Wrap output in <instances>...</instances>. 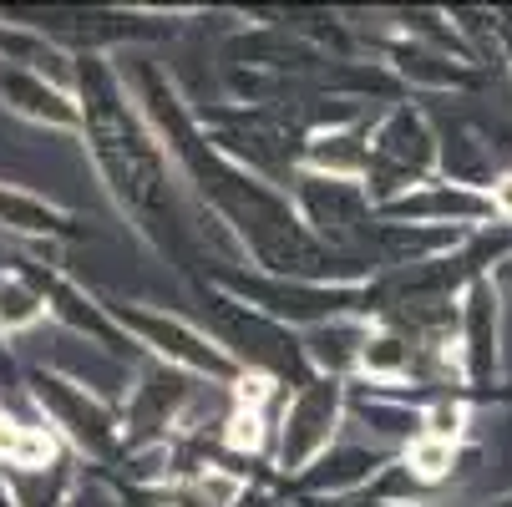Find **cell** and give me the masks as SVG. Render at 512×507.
I'll use <instances>...</instances> for the list:
<instances>
[{"mask_svg":"<svg viewBox=\"0 0 512 507\" xmlns=\"http://www.w3.org/2000/svg\"><path fill=\"white\" fill-rule=\"evenodd\" d=\"M71 82H77V102H82V142L97 163L107 198L148 249L183 259L188 224L173 198V158L148 127V117L137 112L122 71L102 51L97 56L77 51L71 56Z\"/></svg>","mask_w":512,"mask_h":507,"instance_id":"obj_1","label":"cell"},{"mask_svg":"<svg viewBox=\"0 0 512 507\" xmlns=\"http://www.w3.org/2000/svg\"><path fill=\"white\" fill-rule=\"evenodd\" d=\"M26 396L41 411V426L66 452H77L97 467L127 457L122 406H112L102 391L82 386L77 376H61V371H26Z\"/></svg>","mask_w":512,"mask_h":507,"instance_id":"obj_2","label":"cell"},{"mask_svg":"<svg viewBox=\"0 0 512 507\" xmlns=\"http://www.w3.org/2000/svg\"><path fill=\"white\" fill-rule=\"evenodd\" d=\"M213 289L244 300L249 310L269 315L284 330H315L345 315L371 320V295L365 284H305V279H274V274H244V269H218Z\"/></svg>","mask_w":512,"mask_h":507,"instance_id":"obj_3","label":"cell"},{"mask_svg":"<svg viewBox=\"0 0 512 507\" xmlns=\"http://www.w3.org/2000/svg\"><path fill=\"white\" fill-rule=\"evenodd\" d=\"M112 320L127 330L132 345H142L158 366L168 371H183L193 381H208V386H234L244 376L239 360L218 345L213 335H203L198 325H188L183 315H168V310H153V305H137V300H107Z\"/></svg>","mask_w":512,"mask_h":507,"instance_id":"obj_4","label":"cell"},{"mask_svg":"<svg viewBox=\"0 0 512 507\" xmlns=\"http://www.w3.org/2000/svg\"><path fill=\"white\" fill-rule=\"evenodd\" d=\"M442 148H436V127L421 107L396 102L376 127H371V163H365V193L376 208L416 193L421 183L436 178Z\"/></svg>","mask_w":512,"mask_h":507,"instance_id":"obj_5","label":"cell"},{"mask_svg":"<svg viewBox=\"0 0 512 507\" xmlns=\"http://www.w3.org/2000/svg\"><path fill=\"white\" fill-rule=\"evenodd\" d=\"M345 406H350V381L335 376H310L300 391H289L274 421V472L300 482L335 447Z\"/></svg>","mask_w":512,"mask_h":507,"instance_id":"obj_6","label":"cell"},{"mask_svg":"<svg viewBox=\"0 0 512 507\" xmlns=\"http://www.w3.org/2000/svg\"><path fill=\"white\" fill-rule=\"evenodd\" d=\"M208 320H213V340L224 345L244 371H259V376H274V381H295V391L315 376L295 330L274 325L269 315L249 310L244 300L224 295V289H213V284H208Z\"/></svg>","mask_w":512,"mask_h":507,"instance_id":"obj_7","label":"cell"},{"mask_svg":"<svg viewBox=\"0 0 512 507\" xmlns=\"http://www.w3.org/2000/svg\"><path fill=\"white\" fill-rule=\"evenodd\" d=\"M289 198H295L305 229H310L320 244L340 249V254H350V239H360V234L371 239L376 224H381V213H376L371 193H365V183L320 178V173H305V168H300L295 178H289Z\"/></svg>","mask_w":512,"mask_h":507,"instance_id":"obj_8","label":"cell"},{"mask_svg":"<svg viewBox=\"0 0 512 507\" xmlns=\"http://www.w3.org/2000/svg\"><path fill=\"white\" fill-rule=\"evenodd\" d=\"M457 320V376L472 396H487L502 381V284L497 274L472 279L462 289Z\"/></svg>","mask_w":512,"mask_h":507,"instance_id":"obj_9","label":"cell"},{"mask_svg":"<svg viewBox=\"0 0 512 507\" xmlns=\"http://www.w3.org/2000/svg\"><path fill=\"white\" fill-rule=\"evenodd\" d=\"M41 295H46V310H51V320H61L71 335H87L92 345H102L107 355H132V340H127V330L112 320V310H107V300L102 295H92V289H82L71 274H61V269H41V264H31V259H11Z\"/></svg>","mask_w":512,"mask_h":507,"instance_id":"obj_10","label":"cell"},{"mask_svg":"<svg viewBox=\"0 0 512 507\" xmlns=\"http://www.w3.org/2000/svg\"><path fill=\"white\" fill-rule=\"evenodd\" d=\"M376 213L386 224H421V229H487V224H497L487 193L447 183V178H431L416 193H406V198H396Z\"/></svg>","mask_w":512,"mask_h":507,"instance_id":"obj_11","label":"cell"},{"mask_svg":"<svg viewBox=\"0 0 512 507\" xmlns=\"http://www.w3.org/2000/svg\"><path fill=\"white\" fill-rule=\"evenodd\" d=\"M0 107L36 122V127H51V132H71L82 137V102L66 82L46 77V71H31V66H0Z\"/></svg>","mask_w":512,"mask_h":507,"instance_id":"obj_12","label":"cell"},{"mask_svg":"<svg viewBox=\"0 0 512 507\" xmlns=\"http://www.w3.org/2000/svg\"><path fill=\"white\" fill-rule=\"evenodd\" d=\"M386 467H391V452H381V447L335 442V447L300 477V487H305V502H310V497H355V492H371Z\"/></svg>","mask_w":512,"mask_h":507,"instance_id":"obj_13","label":"cell"},{"mask_svg":"<svg viewBox=\"0 0 512 507\" xmlns=\"http://www.w3.org/2000/svg\"><path fill=\"white\" fill-rule=\"evenodd\" d=\"M386 71L401 87H426V92H472L482 71L467 61H452L447 51H431L426 41H391L386 46Z\"/></svg>","mask_w":512,"mask_h":507,"instance_id":"obj_14","label":"cell"},{"mask_svg":"<svg viewBox=\"0 0 512 507\" xmlns=\"http://www.w3.org/2000/svg\"><path fill=\"white\" fill-rule=\"evenodd\" d=\"M0 234H16V239H82L77 213H66L61 203L16 188V183H0Z\"/></svg>","mask_w":512,"mask_h":507,"instance_id":"obj_15","label":"cell"},{"mask_svg":"<svg viewBox=\"0 0 512 507\" xmlns=\"http://www.w3.org/2000/svg\"><path fill=\"white\" fill-rule=\"evenodd\" d=\"M371 330H376V320H365V315H345V320L305 330L300 345H305L310 371L315 376H335V381H355L360 350H365V340H371Z\"/></svg>","mask_w":512,"mask_h":507,"instance_id":"obj_16","label":"cell"},{"mask_svg":"<svg viewBox=\"0 0 512 507\" xmlns=\"http://www.w3.org/2000/svg\"><path fill=\"white\" fill-rule=\"evenodd\" d=\"M56 462H66V457L51 431L0 406V472H46Z\"/></svg>","mask_w":512,"mask_h":507,"instance_id":"obj_17","label":"cell"},{"mask_svg":"<svg viewBox=\"0 0 512 507\" xmlns=\"http://www.w3.org/2000/svg\"><path fill=\"white\" fill-rule=\"evenodd\" d=\"M71 61L61 46H51L41 31H31L26 21H6L0 16V66H31V71H46V66H61Z\"/></svg>","mask_w":512,"mask_h":507,"instance_id":"obj_18","label":"cell"},{"mask_svg":"<svg viewBox=\"0 0 512 507\" xmlns=\"http://www.w3.org/2000/svg\"><path fill=\"white\" fill-rule=\"evenodd\" d=\"M406 472L421 482V487H436V482H447L457 472V447L452 442H436V437H416L406 452H401Z\"/></svg>","mask_w":512,"mask_h":507,"instance_id":"obj_19","label":"cell"},{"mask_svg":"<svg viewBox=\"0 0 512 507\" xmlns=\"http://www.w3.org/2000/svg\"><path fill=\"white\" fill-rule=\"evenodd\" d=\"M269 416L264 411H249V406H234L229 411V421H224V431H218V442H224L234 457H259L264 452V442H269Z\"/></svg>","mask_w":512,"mask_h":507,"instance_id":"obj_20","label":"cell"},{"mask_svg":"<svg viewBox=\"0 0 512 507\" xmlns=\"http://www.w3.org/2000/svg\"><path fill=\"white\" fill-rule=\"evenodd\" d=\"M467 421H472V411H467L462 396H436V401H426V411H421V437H436V442L462 447Z\"/></svg>","mask_w":512,"mask_h":507,"instance_id":"obj_21","label":"cell"},{"mask_svg":"<svg viewBox=\"0 0 512 507\" xmlns=\"http://www.w3.org/2000/svg\"><path fill=\"white\" fill-rule=\"evenodd\" d=\"M66 507H122V502H117V492H112L107 482L82 477V482H77V492L66 497Z\"/></svg>","mask_w":512,"mask_h":507,"instance_id":"obj_22","label":"cell"},{"mask_svg":"<svg viewBox=\"0 0 512 507\" xmlns=\"http://www.w3.org/2000/svg\"><path fill=\"white\" fill-rule=\"evenodd\" d=\"M487 198H492V213H497V219H502V224H512V168H502V173L492 178Z\"/></svg>","mask_w":512,"mask_h":507,"instance_id":"obj_23","label":"cell"},{"mask_svg":"<svg viewBox=\"0 0 512 507\" xmlns=\"http://www.w3.org/2000/svg\"><path fill=\"white\" fill-rule=\"evenodd\" d=\"M0 381H16V360H11L6 340H0Z\"/></svg>","mask_w":512,"mask_h":507,"instance_id":"obj_24","label":"cell"},{"mask_svg":"<svg viewBox=\"0 0 512 507\" xmlns=\"http://www.w3.org/2000/svg\"><path fill=\"white\" fill-rule=\"evenodd\" d=\"M497 41H502V56H507V71H512V31H502Z\"/></svg>","mask_w":512,"mask_h":507,"instance_id":"obj_25","label":"cell"},{"mask_svg":"<svg viewBox=\"0 0 512 507\" xmlns=\"http://www.w3.org/2000/svg\"><path fill=\"white\" fill-rule=\"evenodd\" d=\"M497 284H512V259H507V264L497 269Z\"/></svg>","mask_w":512,"mask_h":507,"instance_id":"obj_26","label":"cell"},{"mask_svg":"<svg viewBox=\"0 0 512 507\" xmlns=\"http://www.w3.org/2000/svg\"><path fill=\"white\" fill-rule=\"evenodd\" d=\"M6 264H11V254H6V249H0V269H6Z\"/></svg>","mask_w":512,"mask_h":507,"instance_id":"obj_27","label":"cell"}]
</instances>
